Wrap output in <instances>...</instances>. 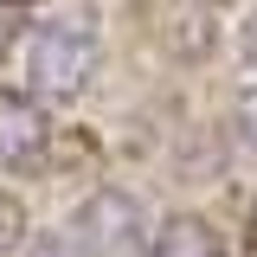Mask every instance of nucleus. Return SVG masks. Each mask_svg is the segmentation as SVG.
<instances>
[{
  "instance_id": "f257e3e1",
  "label": "nucleus",
  "mask_w": 257,
  "mask_h": 257,
  "mask_svg": "<svg viewBox=\"0 0 257 257\" xmlns=\"http://www.w3.org/2000/svg\"><path fill=\"white\" fill-rule=\"evenodd\" d=\"M96 77V26L84 13L45 20L26 45V84L39 103H77Z\"/></svg>"
},
{
  "instance_id": "423d86ee",
  "label": "nucleus",
  "mask_w": 257,
  "mask_h": 257,
  "mask_svg": "<svg viewBox=\"0 0 257 257\" xmlns=\"http://www.w3.org/2000/svg\"><path fill=\"white\" fill-rule=\"evenodd\" d=\"M231 142H238L244 161H257V84L238 90V103H231Z\"/></svg>"
},
{
  "instance_id": "9b49d317",
  "label": "nucleus",
  "mask_w": 257,
  "mask_h": 257,
  "mask_svg": "<svg viewBox=\"0 0 257 257\" xmlns=\"http://www.w3.org/2000/svg\"><path fill=\"white\" fill-rule=\"evenodd\" d=\"M0 52H7V20H0Z\"/></svg>"
},
{
  "instance_id": "6e6552de",
  "label": "nucleus",
  "mask_w": 257,
  "mask_h": 257,
  "mask_svg": "<svg viewBox=\"0 0 257 257\" xmlns=\"http://www.w3.org/2000/svg\"><path fill=\"white\" fill-rule=\"evenodd\" d=\"M238 52H244V64L257 71V7L244 13V26H238Z\"/></svg>"
},
{
  "instance_id": "9d476101",
  "label": "nucleus",
  "mask_w": 257,
  "mask_h": 257,
  "mask_svg": "<svg viewBox=\"0 0 257 257\" xmlns=\"http://www.w3.org/2000/svg\"><path fill=\"white\" fill-rule=\"evenodd\" d=\"M7 7H39V0H7Z\"/></svg>"
},
{
  "instance_id": "0eeeda50",
  "label": "nucleus",
  "mask_w": 257,
  "mask_h": 257,
  "mask_svg": "<svg viewBox=\"0 0 257 257\" xmlns=\"http://www.w3.org/2000/svg\"><path fill=\"white\" fill-rule=\"evenodd\" d=\"M20 238H26V212H20V199L0 193V251H13Z\"/></svg>"
},
{
  "instance_id": "1a4fd4ad",
  "label": "nucleus",
  "mask_w": 257,
  "mask_h": 257,
  "mask_svg": "<svg viewBox=\"0 0 257 257\" xmlns=\"http://www.w3.org/2000/svg\"><path fill=\"white\" fill-rule=\"evenodd\" d=\"M251 251H257V206H251Z\"/></svg>"
},
{
  "instance_id": "39448f33",
  "label": "nucleus",
  "mask_w": 257,
  "mask_h": 257,
  "mask_svg": "<svg viewBox=\"0 0 257 257\" xmlns=\"http://www.w3.org/2000/svg\"><path fill=\"white\" fill-rule=\"evenodd\" d=\"M148 257H225V244H219V231H212L206 219L174 212V219L148 238Z\"/></svg>"
},
{
  "instance_id": "20e7f679",
  "label": "nucleus",
  "mask_w": 257,
  "mask_h": 257,
  "mask_svg": "<svg viewBox=\"0 0 257 257\" xmlns=\"http://www.w3.org/2000/svg\"><path fill=\"white\" fill-rule=\"evenodd\" d=\"M161 45L174 58H206L219 45V13L212 0H167L161 7Z\"/></svg>"
},
{
  "instance_id": "7ed1b4c3",
  "label": "nucleus",
  "mask_w": 257,
  "mask_h": 257,
  "mask_svg": "<svg viewBox=\"0 0 257 257\" xmlns=\"http://www.w3.org/2000/svg\"><path fill=\"white\" fill-rule=\"evenodd\" d=\"M45 142H52V122H45V103L32 90H0V167L26 174L45 161Z\"/></svg>"
},
{
  "instance_id": "f03ea898",
  "label": "nucleus",
  "mask_w": 257,
  "mask_h": 257,
  "mask_svg": "<svg viewBox=\"0 0 257 257\" xmlns=\"http://www.w3.org/2000/svg\"><path fill=\"white\" fill-rule=\"evenodd\" d=\"M148 212H142V199H128L122 187H96L84 206H77V219H71V244L77 257H148Z\"/></svg>"
}]
</instances>
